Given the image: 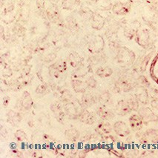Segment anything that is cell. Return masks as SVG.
Masks as SVG:
<instances>
[{"label":"cell","instance_id":"obj_13","mask_svg":"<svg viewBox=\"0 0 158 158\" xmlns=\"http://www.w3.org/2000/svg\"><path fill=\"white\" fill-rule=\"evenodd\" d=\"M20 103L25 110L31 109L33 106V100L31 98L30 94L27 91L24 92L23 96H22L21 100H20Z\"/></svg>","mask_w":158,"mask_h":158},{"label":"cell","instance_id":"obj_36","mask_svg":"<svg viewBox=\"0 0 158 158\" xmlns=\"http://www.w3.org/2000/svg\"><path fill=\"white\" fill-rule=\"evenodd\" d=\"M152 106H153L154 108L158 109V99L157 100H153V101L152 102Z\"/></svg>","mask_w":158,"mask_h":158},{"label":"cell","instance_id":"obj_22","mask_svg":"<svg viewBox=\"0 0 158 158\" xmlns=\"http://www.w3.org/2000/svg\"><path fill=\"white\" fill-rule=\"evenodd\" d=\"M96 73L97 76L101 77V78H106V77L111 76L113 73V70L109 67L100 68V69H97Z\"/></svg>","mask_w":158,"mask_h":158},{"label":"cell","instance_id":"obj_32","mask_svg":"<svg viewBox=\"0 0 158 158\" xmlns=\"http://www.w3.org/2000/svg\"><path fill=\"white\" fill-rule=\"evenodd\" d=\"M47 90V86L45 85H40L37 87V89L36 90V92L40 94H43Z\"/></svg>","mask_w":158,"mask_h":158},{"label":"cell","instance_id":"obj_30","mask_svg":"<svg viewBox=\"0 0 158 158\" xmlns=\"http://www.w3.org/2000/svg\"><path fill=\"white\" fill-rule=\"evenodd\" d=\"M138 81H139V84L140 85V87L147 88L149 86V82L147 80V79L145 77L143 76L139 77Z\"/></svg>","mask_w":158,"mask_h":158},{"label":"cell","instance_id":"obj_34","mask_svg":"<svg viewBox=\"0 0 158 158\" xmlns=\"http://www.w3.org/2000/svg\"><path fill=\"white\" fill-rule=\"evenodd\" d=\"M9 102H10V97L6 96L3 98V105H4L5 107H7L8 106Z\"/></svg>","mask_w":158,"mask_h":158},{"label":"cell","instance_id":"obj_27","mask_svg":"<svg viewBox=\"0 0 158 158\" xmlns=\"http://www.w3.org/2000/svg\"><path fill=\"white\" fill-rule=\"evenodd\" d=\"M15 137L19 142H24V141L27 140V136L25 131L23 130H17L15 133Z\"/></svg>","mask_w":158,"mask_h":158},{"label":"cell","instance_id":"obj_5","mask_svg":"<svg viewBox=\"0 0 158 158\" xmlns=\"http://www.w3.org/2000/svg\"><path fill=\"white\" fill-rule=\"evenodd\" d=\"M131 4L128 2H117L112 7V11L117 15L123 16L128 14L131 10Z\"/></svg>","mask_w":158,"mask_h":158},{"label":"cell","instance_id":"obj_4","mask_svg":"<svg viewBox=\"0 0 158 158\" xmlns=\"http://www.w3.org/2000/svg\"><path fill=\"white\" fill-rule=\"evenodd\" d=\"M113 130L117 136L120 137H126L130 135L131 131L126 123L123 121H117L113 126Z\"/></svg>","mask_w":158,"mask_h":158},{"label":"cell","instance_id":"obj_18","mask_svg":"<svg viewBox=\"0 0 158 158\" xmlns=\"http://www.w3.org/2000/svg\"><path fill=\"white\" fill-rule=\"evenodd\" d=\"M47 15L48 17L53 23H56V21L59 19V11L58 9L54 4L51 5L47 9Z\"/></svg>","mask_w":158,"mask_h":158},{"label":"cell","instance_id":"obj_15","mask_svg":"<svg viewBox=\"0 0 158 158\" xmlns=\"http://www.w3.org/2000/svg\"><path fill=\"white\" fill-rule=\"evenodd\" d=\"M136 97L137 98L139 102L145 105L148 102V93L146 89L143 87H139L136 93Z\"/></svg>","mask_w":158,"mask_h":158},{"label":"cell","instance_id":"obj_31","mask_svg":"<svg viewBox=\"0 0 158 158\" xmlns=\"http://www.w3.org/2000/svg\"><path fill=\"white\" fill-rule=\"evenodd\" d=\"M86 84L88 86L91 88H95L97 86V81L93 78V77H90L86 80Z\"/></svg>","mask_w":158,"mask_h":158},{"label":"cell","instance_id":"obj_26","mask_svg":"<svg viewBox=\"0 0 158 158\" xmlns=\"http://www.w3.org/2000/svg\"><path fill=\"white\" fill-rule=\"evenodd\" d=\"M61 100L63 101L65 103H67V102H71L72 101V98H73V95L70 93V91H68V90H65L63 91L61 94Z\"/></svg>","mask_w":158,"mask_h":158},{"label":"cell","instance_id":"obj_10","mask_svg":"<svg viewBox=\"0 0 158 158\" xmlns=\"http://www.w3.org/2000/svg\"><path fill=\"white\" fill-rule=\"evenodd\" d=\"M113 129L111 125L108 122V120H102L99 123L97 126V131L100 133L101 135H106L110 134Z\"/></svg>","mask_w":158,"mask_h":158},{"label":"cell","instance_id":"obj_1","mask_svg":"<svg viewBox=\"0 0 158 158\" xmlns=\"http://www.w3.org/2000/svg\"><path fill=\"white\" fill-rule=\"evenodd\" d=\"M117 59L119 63L123 65H129L135 60V55L132 51H129L126 48H122V49L119 51Z\"/></svg>","mask_w":158,"mask_h":158},{"label":"cell","instance_id":"obj_14","mask_svg":"<svg viewBox=\"0 0 158 158\" xmlns=\"http://www.w3.org/2000/svg\"><path fill=\"white\" fill-rule=\"evenodd\" d=\"M7 117H8V122L14 126H16V124L21 122L22 119H23V117L19 113L13 111V110H10L8 111V113L7 114Z\"/></svg>","mask_w":158,"mask_h":158},{"label":"cell","instance_id":"obj_12","mask_svg":"<svg viewBox=\"0 0 158 158\" xmlns=\"http://www.w3.org/2000/svg\"><path fill=\"white\" fill-rule=\"evenodd\" d=\"M97 114L102 120H110L114 117V114L108 108L100 106L97 109Z\"/></svg>","mask_w":158,"mask_h":158},{"label":"cell","instance_id":"obj_16","mask_svg":"<svg viewBox=\"0 0 158 158\" xmlns=\"http://www.w3.org/2000/svg\"><path fill=\"white\" fill-rule=\"evenodd\" d=\"M104 24V19L99 14H94L91 17V26L93 27V28L96 30H100L103 27Z\"/></svg>","mask_w":158,"mask_h":158},{"label":"cell","instance_id":"obj_21","mask_svg":"<svg viewBox=\"0 0 158 158\" xmlns=\"http://www.w3.org/2000/svg\"><path fill=\"white\" fill-rule=\"evenodd\" d=\"M69 62L73 68L78 67L79 65H81L82 58L77 53L73 52L70 54L69 56Z\"/></svg>","mask_w":158,"mask_h":158},{"label":"cell","instance_id":"obj_6","mask_svg":"<svg viewBox=\"0 0 158 158\" xmlns=\"http://www.w3.org/2000/svg\"><path fill=\"white\" fill-rule=\"evenodd\" d=\"M78 120L83 123L92 125L94 123L95 120H96V117L93 113L88 111L86 108H82L80 115H79Z\"/></svg>","mask_w":158,"mask_h":158},{"label":"cell","instance_id":"obj_2","mask_svg":"<svg viewBox=\"0 0 158 158\" xmlns=\"http://www.w3.org/2000/svg\"><path fill=\"white\" fill-rule=\"evenodd\" d=\"M138 114L141 117V118L143 119V122L146 124L151 122L158 121V116L154 111H152V110L150 108L143 107L139 108Z\"/></svg>","mask_w":158,"mask_h":158},{"label":"cell","instance_id":"obj_19","mask_svg":"<svg viewBox=\"0 0 158 158\" xmlns=\"http://www.w3.org/2000/svg\"><path fill=\"white\" fill-rule=\"evenodd\" d=\"M86 85H87L80 80H72V88L77 93H85L86 91Z\"/></svg>","mask_w":158,"mask_h":158},{"label":"cell","instance_id":"obj_38","mask_svg":"<svg viewBox=\"0 0 158 158\" xmlns=\"http://www.w3.org/2000/svg\"><path fill=\"white\" fill-rule=\"evenodd\" d=\"M92 1H95V0H92Z\"/></svg>","mask_w":158,"mask_h":158},{"label":"cell","instance_id":"obj_9","mask_svg":"<svg viewBox=\"0 0 158 158\" xmlns=\"http://www.w3.org/2000/svg\"><path fill=\"white\" fill-rule=\"evenodd\" d=\"M51 110L52 111L53 114L54 115L55 118L60 123H62L64 120L65 116V112L62 110L60 104L58 102H54V103L51 105Z\"/></svg>","mask_w":158,"mask_h":158},{"label":"cell","instance_id":"obj_23","mask_svg":"<svg viewBox=\"0 0 158 158\" xmlns=\"http://www.w3.org/2000/svg\"><path fill=\"white\" fill-rule=\"evenodd\" d=\"M80 0H63L62 1V6L63 8L66 9V10H71L75 6L80 5Z\"/></svg>","mask_w":158,"mask_h":158},{"label":"cell","instance_id":"obj_20","mask_svg":"<svg viewBox=\"0 0 158 158\" xmlns=\"http://www.w3.org/2000/svg\"><path fill=\"white\" fill-rule=\"evenodd\" d=\"M65 137L70 141H76L80 138V131L76 128H69L66 130L65 133Z\"/></svg>","mask_w":158,"mask_h":158},{"label":"cell","instance_id":"obj_37","mask_svg":"<svg viewBox=\"0 0 158 158\" xmlns=\"http://www.w3.org/2000/svg\"><path fill=\"white\" fill-rule=\"evenodd\" d=\"M147 2L148 3L149 5H155L157 4L158 2V0H146Z\"/></svg>","mask_w":158,"mask_h":158},{"label":"cell","instance_id":"obj_24","mask_svg":"<svg viewBox=\"0 0 158 158\" xmlns=\"http://www.w3.org/2000/svg\"><path fill=\"white\" fill-rule=\"evenodd\" d=\"M52 67L54 68V69H56L59 73H63L65 72L66 69H67V62H66L65 60H61L57 62H56L54 65H53Z\"/></svg>","mask_w":158,"mask_h":158},{"label":"cell","instance_id":"obj_17","mask_svg":"<svg viewBox=\"0 0 158 158\" xmlns=\"http://www.w3.org/2000/svg\"><path fill=\"white\" fill-rule=\"evenodd\" d=\"M94 103H96V100H95L94 97L91 96V94H86L82 95L81 102H80V104H81L82 108H86L90 107V106H93Z\"/></svg>","mask_w":158,"mask_h":158},{"label":"cell","instance_id":"obj_33","mask_svg":"<svg viewBox=\"0 0 158 158\" xmlns=\"http://www.w3.org/2000/svg\"><path fill=\"white\" fill-rule=\"evenodd\" d=\"M151 97H152L153 100H157L158 99V89H154L151 91L149 93Z\"/></svg>","mask_w":158,"mask_h":158},{"label":"cell","instance_id":"obj_3","mask_svg":"<svg viewBox=\"0 0 158 158\" xmlns=\"http://www.w3.org/2000/svg\"><path fill=\"white\" fill-rule=\"evenodd\" d=\"M64 109H65V114L69 116V118L75 120V119H78L82 108H79V106L74 102L71 101L65 104Z\"/></svg>","mask_w":158,"mask_h":158},{"label":"cell","instance_id":"obj_8","mask_svg":"<svg viewBox=\"0 0 158 158\" xmlns=\"http://www.w3.org/2000/svg\"><path fill=\"white\" fill-rule=\"evenodd\" d=\"M129 125L130 127L133 131H137L142 129L143 126V120L139 114H132L129 117Z\"/></svg>","mask_w":158,"mask_h":158},{"label":"cell","instance_id":"obj_11","mask_svg":"<svg viewBox=\"0 0 158 158\" xmlns=\"http://www.w3.org/2000/svg\"><path fill=\"white\" fill-rule=\"evenodd\" d=\"M116 86H117L119 91H123L124 92H128V91H131L134 88L133 83L131 81L127 80V79L125 78V77L120 78L118 80V82H117Z\"/></svg>","mask_w":158,"mask_h":158},{"label":"cell","instance_id":"obj_29","mask_svg":"<svg viewBox=\"0 0 158 158\" xmlns=\"http://www.w3.org/2000/svg\"><path fill=\"white\" fill-rule=\"evenodd\" d=\"M87 73H88L87 70L85 69V68L82 67V68H80V69H77V71L73 73V77H74V78H79V77L85 76Z\"/></svg>","mask_w":158,"mask_h":158},{"label":"cell","instance_id":"obj_25","mask_svg":"<svg viewBox=\"0 0 158 158\" xmlns=\"http://www.w3.org/2000/svg\"><path fill=\"white\" fill-rule=\"evenodd\" d=\"M127 102L131 108V111H138L139 110V101L136 97H131L128 99Z\"/></svg>","mask_w":158,"mask_h":158},{"label":"cell","instance_id":"obj_28","mask_svg":"<svg viewBox=\"0 0 158 158\" xmlns=\"http://www.w3.org/2000/svg\"><path fill=\"white\" fill-rule=\"evenodd\" d=\"M110 99H111V94H110V93L108 91H105V92L100 94L99 101H100V103L106 104L110 100Z\"/></svg>","mask_w":158,"mask_h":158},{"label":"cell","instance_id":"obj_35","mask_svg":"<svg viewBox=\"0 0 158 158\" xmlns=\"http://www.w3.org/2000/svg\"><path fill=\"white\" fill-rule=\"evenodd\" d=\"M11 152L13 155H14L15 157H20V155H22L21 152H20L19 151H18L17 149H14Z\"/></svg>","mask_w":158,"mask_h":158},{"label":"cell","instance_id":"obj_7","mask_svg":"<svg viewBox=\"0 0 158 158\" xmlns=\"http://www.w3.org/2000/svg\"><path fill=\"white\" fill-rule=\"evenodd\" d=\"M131 111V108L128 105L127 100H122L117 102L115 107V112L117 114L120 116H125L129 114Z\"/></svg>","mask_w":158,"mask_h":158}]
</instances>
